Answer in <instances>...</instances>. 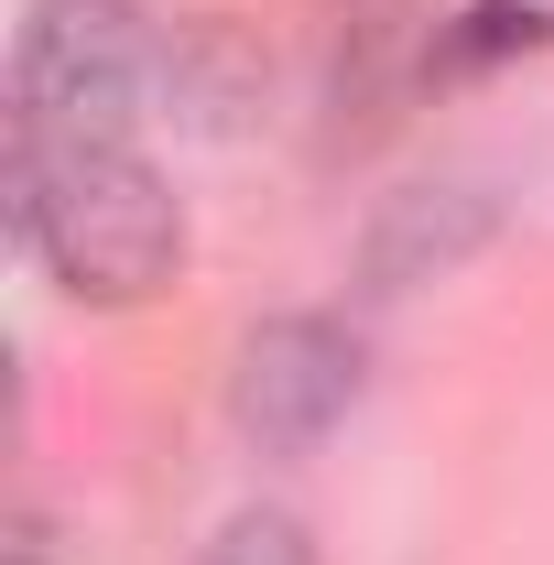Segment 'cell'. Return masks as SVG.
Returning a JSON list of instances; mask_svg holds the SVG:
<instances>
[{"label":"cell","instance_id":"cell-1","mask_svg":"<svg viewBox=\"0 0 554 565\" xmlns=\"http://www.w3.org/2000/svg\"><path fill=\"white\" fill-rule=\"evenodd\" d=\"M0 207H11V239L76 305H109L120 316V305H152L163 282L185 273V207H174V185L141 163L131 141H33V131H11Z\"/></svg>","mask_w":554,"mask_h":565},{"label":"cell","instance_id":"cell-2","mask_svg":"<svg viewBox=\"0 0 554 565\" xmlns=\"http://www.w3.org/2000/svg\"><path fill=\"white\" fill-rule=\"evenodd\" d=\"M163 98V44L131 0H33L11 44V131L33 141H131Z\"/></svg>","mask_w":554,"mask_h":565},{"label":"cell","instance_id":"cell-3","mask_svg":"<svg viewBox=\"0 0 554 565\" xmlns=\"http://www.w3.org/2000/svg\"><path fill=\"white\" fill-rule=\"evenodd\" d=\"M359 392H370V349H359L348 316H316V305L262 316V327L239 338V359H228V424H239L262 457L327 446V435L359 414Z\"/></svg>","mask_w":554,"mask_h":565},{"label":"cell","instance_id":"cell-4","mask_svg":"<svg viewBox=\"0 0 554 565\" xmlns=\"http://www.w3.org/2000/svg\"><path fill=\"white\" fill-rule=\"evenodd\" d=\"M489 228H500L489 185H414V196H381L370 239H359V294H414V282L457 273Z\"/></svg>","mask_w":554,"mask_h":565},{"label":"cell","instance_id":"cell-5","mask_svg":"<svg viewBox=\"0 0 554 565\" xmlns=\"http://www.w3.org/2000/svg\"><path fill=\"white\" fill-rule=\"evenodd\" d=\"M262 87V55H251V33L239 22H185L174 44H163V98L196 120V131H228V109Z\"/></svg>","mask_w":554,"mask_h":565},{"label":"cell","instance_id":"cell-6","mask_svg":"<svg viewBox=\"0 0 554 565\" xmlns=\"http://www.w3.org/2000/svg\"><path fill=\"white\" fill-rule=\"evenodd\" d=\"M544 44H554V11H533V0H468L457 22H435L424 66L435 76H479V66H500V55H544Z\"/></svg>","mask_w":554,"mask_h":565},{"label":"cell","instance_id":"cell-7","mask_svg":"<svg viewBox=\"0 0 554 565\" xmlns=\"http://www.w3.org/2000/svg\"><path fill=\"white\" fill-rule=\"evenodd\" d=\"M196 565H327L316 555V533H305V511H283V500H251V511H228L207 533V555Z\"/></svg>","mask_w":554,"mask_h":565},{"label":"cell","instance_id":"cell-8","mask_svg":"<svg viewBox=\"0 0 554 565\" xmlns=\"http://www.w3.org/2000/svg\"><path fill=\"white\" fill-rule=\"evenodd\" d=\"M11 565H44V511H11Z\"/></svg>","mask_w":554,"mask_h":565}]
</instances>
